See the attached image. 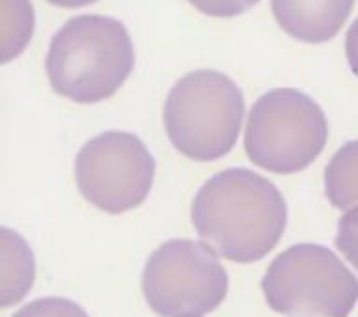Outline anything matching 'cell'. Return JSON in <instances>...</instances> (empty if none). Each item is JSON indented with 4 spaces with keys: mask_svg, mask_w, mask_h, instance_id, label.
I'll return each instance as SVG.
<instances>
[{
    "mask_svg": "<svg viewBox=\"0 0 358 317\" xmlns=\"http://www.w3.org/2000/svg\"><path fill=\"white\" fill-rule=\"evenodd\" d=\"M345 55L351 71L358 77V19L352 22L345 36Z\"/></svg>",
    "mask_w": 358,
    "mask_h": 317,
    "instance_id": "9a60e30c",
    "label": "cell"
},
{
    "mask_svg": "<svg viewBox=\"0 0 358 317\" xmlns=\"http://www.w3.org/2000/svg\"><path fill=\"white\" fill-rule=\"evenodd\" d=\"M324 195L336 209H358V140L343 144L327 164Z\"/></svg>",
    "mask_w": 358,
    "mask_h": 317,
    "instance_id": "30bf717a",
    "label": "cell"
},
{
    "mask_svg": "<svg viewBox=\"0 0 358 317\" xmlns=\"http://www.w3.org/2000/svg\"><path fill=\"white\" fill-rule=\"evenodd\" d=\"M190 218L196 234L218 256L254 263L276 248L287 226L278 187L248 168H228L196 192Z\"/></svg>",
    "mask_w": 358,
    "mask_h": 317,
    "instance_id": "6da1fadb",
    "label": "cell"
},
{
    "mask_svg": "<svg viewBox=\"0 0 358 317\" xmlns=\"http://www.w3.org/2000/svg\"><path fill=\"white\" fill-rule=\"evenodd\" d=\"M336 248L358 269V209L345 213L338 223Z\"/></svg>",
    "mask_w": 358,
    "mask_h": 317,
    "instance_id": "4fadbf2b",
    "label": "cell"
},
{
    "mask_svg": "<svg viewBox=\"0 0 358 317\" xmlns=\"http://www.w3.org/2000/svg\"><path fill=\"white\" fill-rule=\"evenodd\" d=\"M245 118L239 86L224 73L198 69L187 73L164 101L168 140L187 159L218 161L234 150Z\"/></svg>",
    "mask_w": 358,
    "mask_h": 317,
    "instance_id": "3957f363",
    "label": "cell"
},
{
    "mask_svg": "<svg viewBox=\"0 0 358 317\" xmlns=\"http://www.w3.org/2000/svg\"><path fill=\"white\" fill-rule=\"evenodd\" d=\"M228 273L206 243L170 239L145 262L142 293L161 317H203L228 295Z\"/></svg>",
    "mask_w": 358,
    "mask_h": 317,
    "instance_id": "8992f818",
    "label": "cell"
},
{
    "mask_svg": "<svg viewBox=\"0 0 358 317\" xmlns=\"http://www.w3.org/2000/svg\"><path fill=\"white\" fill-rule=\"evenodd\" d=\"M34 11L28 0H2V62H10L30 41Z\"/></svg>",
    "mask_w": 358,
    "mask_h": 317,
    "instance_id": "8fae6325",
    "label": "cell"
},
{
    "mask_svg": "<svg viewBox=\"0 0 358 317\" xmlns=\"http://www.w3.org/2000/svg\"><path fill=\"white\" fill-rule=\"evenodd\" d=\"M134 67V47L122 21L77 15L52 36L45 60L56 94L92 105L116 94Z\"/></svg>",
    "mask_w": 358,
    "mask_h": 317,
    "instance_id": "7a4b0ae2",
    "label": "cell"
},
{
    "mask_svg": "<svg viewBox=\"0 0 358 317\" xmlns=\"http://www.w3.org/2000/svg\"><path fill=\"white\" fill-rule=\"evenodd\" d=\"M196 10L211 17H235L245 13L259 0H189Z\"/></svg>",
    "mask_w": 358,
    "mask_h": 317,
    "instance_id": "5bb4252c",
    "label": "cell"
},
{
    "mask_svg": "<svg viewBox=\"0 0 358 317\" xmlns=\"http://www.w3.org/2000/svg\"><path fill=\"white\" fill-rule=\"evenodd\" d=\"M11 317H90L80 304L64 297H45L28 302Z\"/></svg>",
    "mask_w": 358,
    "mask_h": 317,
    "instance_id": "7c38bea8",
    "label": "cell"
},
{
    "mask_svg": "<svg viewBox=\"0 0 358 317\" xmlns=\"http://www.w3.org/2000/svg\"><path fill=\"white\" fill-rule=\"evenodd\" d=\"M329 139L323 108L295 88H276L254 103L245 131L246 155L273 174H296L312 164Z\"/></svg>",
    "mask_w": 358,
    "mask_h": 317,
    "instance_id": "5b68a950",
    "label": "cell"
},
{
    "mask_svg": "<svg viewBox=\"0 0 358 317\" xmlns=\"http://www.w3.org/2000/svg\"><path fill=\"white\" fill-rule=\"evenodd\" d=\"M262 291L276 314L349 317L358 302V279L330 248L299 243L271 262Z\"/></svg>",
    "mask_w": 358,
    "mask_h": 317,
    "instance_id": "277c9868",
    "label": "cell"
},
{
    "mask_svg": "<svg viewBox=\"0 0 358 317\" xmlns=\"http://www.w3.org/2000/svg\"><path fill=\"white\" fill-rule=\"evenodd\" d=\"M80 195L101 211H131L150 196L155 159L138 136L108 131L88 140L75 159Z\"/></svg>",
    "mask_w": 358,
    "mask_h": 317,
    "instance_id": "52a82bcc",
    "label": "cell"
},
{
    "mask_svg": "<svg viewBox=\"0 0 358 317\" xmlns=\"http://www.w3.org/2000/svg\"><path fill=\"white\" fill-rule=\"evenodd\" d=\"M36 280V260L21 235L2 228V290L0 307L10 308L24 299Z\"/></svg>",
    "mask_w": 358,
    "mask_h": 317,
    "instance_id": "9c48e42d",
    "label": "cell"
},
{
    "mask_svg": "<svg viewBox=\"0 0 358 317\" xmlns=\"http://www.w3.org/2000/svg\"><path fill=\"white\" fill-rule=\"evenodd\" d=\"M52 6H60V8H83L97 2V0H47Z\"/></svg>",
    "mask_w": 358,
    "mask_h": 317,
    "instance_id": "2e32d148",
    "label": "cell"
},
{
    "mask_svg": "<svg viewBox=\"0 0 358 317\" xmlns=\"http://www.w3.org/2000/svg\"><path fill=\"white\" fill-rule=\"evenodd\" d=\"M355 0H271L274 19L302 43H324L340 32Z\"/></svg>",
    "mask_w": 358,
    "mask_h": 317,
    "instance_id": "ba28073f",
    "label": "cell"
}]
</instances>
